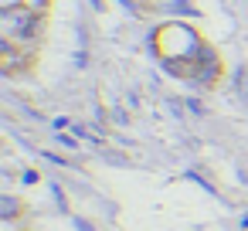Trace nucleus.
<instances>
[{
  "label": "nucleus",
  "instance_id": "nucleus-1",
  "mask_svg": "<svg viewBox=\"0 0 248 231\" xmlns=\"http://www.w3.org/2000/svg\"><path fill=\"white\" fill-rule=\"evenodd\" d=\"M17 214H21V200H17L14 194H4V197H0V221L7 224V221H14Z\"/></svg>",
  "mask_w": 248,
  "mask_h": 231
},
{
  "label": "nucleus",
  "instance_id": "nucleus-2",
  "mask_svg": "<svg viewBox=\"0 0 248 231\" xmlns=\"http://www.w3.org/2000/svg\"><path fill=\"white\" fill-rule=\"evenodd\" d=\"M58 143H62V146H65V150H75V146H78V143H75V139H72V136H58Z\"/></svg>",
  "mask_w": 248,
  "mask_h": 231
}]
</instances>
